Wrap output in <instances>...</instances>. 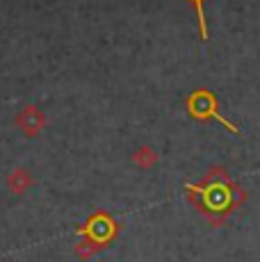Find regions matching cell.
<instances>
[{"label": "cell", "mask_w": 260, "mask_h": 262, "mask_svg": "<svg viewBox=\"0 0 260 262\" xmlns=\"http://www.w3.org/2000/svg\"><path fill=\"white\" fill-rule=\"evenodd\" d=\"M32 185H34V178H32V173H30L28 169L16 167V169L9 171V176H7V187L12 189L14 194H26V191L32 187Z\"/></svg>", "instance_id": "5b68a950"}, {"label": "cell", "mask_w": 260, "mask_h": 262, "mask_svg": "<svg viewBox=\"0 0 260 262\" xmlns=\"http://www.w3.org/2000/svg\"><path fill=\"white\" fill-rule=\"evenodd\" d=\"M187 199L214 228L224 226L235 210L244 203L247 191L235 185L224 167H212L199 185H185Z\"/></svg>", "instance_id": "6da1fadb"}, {"label": "cell", "mask_w": 260, "mask_h": 262, "mask_svg": "<svg viewBox=\"0 0 260 262\" xmlns=\"http://www.w3.org/2000/svg\"><path fill=\"white\" fill-rule=\"evenodd\" d=\"M78 235L82 237V242L76 246V253L82 260H87V258H92L94 253H98L105 244H110V242L117 237L119 224L107 212L98 210V212H94L92 216H89L87 224L80 226Z\"/></svg>", "instance_id": "7a4b0ae2"}, {"label": "cell", "mask_w": 260, "mask_h": 262, "mask_svg": "<svg viewBox=\"0 0 260 262\" xmlns=\"http://www.w3.org/2000/svg\"><path fill=\"white\" fill-rule=\"evenodd\" d=\"M189 3H192V5H194V9H197V16H199V32H201V39H203V41H208V21H206V9H203L206 0H189Z\"/></svg>", "instance_id": "52a82bcc"}, {"label": "cell", "mask_w": 260, "mask_h": 262, "mask_svg": "<svg viewBox=\"0 0 260 262\" xmlns=\"http://www.w3.org/2000/svg\"><path fill=\"white\" fill-rule=\"evenodd\" d=\"M158 160H160V158H158V150L153 148V146H148V144L139 146V148L133 153V162L137 164L139 169H151V167H156Z\"/></svg>", "instance_id": "8992f818"}, {"label": "cell", "mask_w": 260, "mask_h": 262, "mask_svg": "<svg viewBox=\"0 0 260 262\" xmlns=\"http://www.w3.org/2000/svg\"><path fill=\"white\" fill-rule=\"evenodd\" d=\"M185 107H187V112L197 121L212 119V121H219V123H222L224 128H228L231 133H240L237 125L231 123L228 119H224V114L219 112V100L210 89H194V92L187 96V100H185Z\"/></svg>", "instance_id": "3957f363"}, {"label": "cell", "mask_w": 260, "mask_h": 262, "mask_svg": "<svg viewBox=\"0 0 260 262\" xmlns=\"http://www.w3.org/2000/svg\"><path fill=\"white\" fill-rule=\"evenodd\" d=\"M14 123H16V128L21 130L26 137H37L39 133H41L44 128H46V123H48V117H46V112H44L39 105H34V103H26L21 107V112L14 117Z\"/></svg>", "instance_id": "277c9868"}]
</instances>
